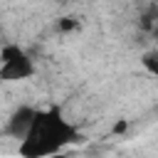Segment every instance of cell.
<instances>
[{"mask_svg":"<svg viewBox=\"0 0 158 158\" xmlns=\"http://www.w3.org/2000/svg\"><path fill=\"white\" fill-rule=\"evenodd\" d=\"M81 138V131L62 114L59 106H47L35 111L32 123L27 133L20 138L17 151L22 158H47L64 151L67 146L79 143Z\"/></svg>","mask_w":158,"mask_h":158,"instance_id":"1","label":"cell"},{"mask_svg":"<svg viewBox=\"0 0 158 158\" xmlns=\"http://www.w3.org/2000/svg\"><path fill=\"white\" fill-rule=\"evenodd\" d=\"M37 74L35 59L15 42H5L0 47V81L5 84H17L27 81Z\"/></svg>","mask_w":158,"mask_h":158,"instance_id":"2","label":"cell"},{"mask_svg":"<svg viewBox=\"0 0 158 158\" xmlns=\"http://www.w3.org/2000/svg\"><path fill=\"white\" fill-rule=\"evenodd\" d=\"M35 106H27V104H22V106H17L12 114H10V118H7V126H5V131H7V136H12V138H22L25 133H27V128H30V123H32V116H35Z\"/></svg>","mask_w":158,"mask_h":158,"instance_id":"3","label":"cell"},{"mask_svg":"<svg viewBox=\"0 0 158 158\" xmlns=\"http://www.w3.org/2000/svg\"><path fill=\"white\" fill-rule=\"evenodd\" d=\"M141 67L151 74V77H158V49H146L141 54Z\"/></svg>","mask_w":158,"mask_h":158,"instance_id":"4","label":"cell"},{"mask_svg":"<svg viewBox=\"0 0 158 158\" xmlns=\"http://www.w3.org/2000/svg\"><path fill=\"white\" fill-rule=\"evenodd\" d=\"M79 27V20H74V17H62L59 22H57V30L59 32H72V30H77Z\"/></svg>","mask_w":158,"mask_h":158,"instance_id":"5","label":"cell"},{"mask_svg":"<svg viewBox=\"0 0 158 158\" xmlns=\"http://www.w3.org/2000/svg\"><path fill=\"white\" fill-rule=\"evenodd\" d=\"M54 2H59V5H67V2H74V0H54Z\"/></svg>","mask_w":158,"mask_h":158,"instance_id":"6","label":"cell"}]
</instances>
